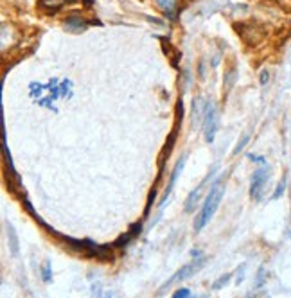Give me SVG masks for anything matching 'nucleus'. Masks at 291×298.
<instances>
[{
  "instance_id": "obj_12",
  "label": "nucleus",
  "mask_w": 291,
  "mask_h": 298,
  "mask_svg": "<svg viewBox=\"0 0 291 298\" xmlns=\"http://www.w3.org/2000/svg\"><path fill=\"white\" fill-rule=\"evenodd\" d=\"M284 191H286V178H282V180L279 182V185H277L275 192H273V199H279L280 196L284 194Z\"/></svg>"
},
{
  "instance_id": "obj_16",
  "label": "nucleus",
  "mask_w": 291,
  "mask_h": 298,
  "mask_svg": "<svg viewBox=\"0 0 291 298\" xmlns=\"http://www.w3.org/2000/svg\"><path fill=\"white\" fill-rule=\"evenodd\" d=\"M173 296H174V298H180V296H191V291H189V289H186V287H180V289L174 291Z\"/></svg>"
},
{
  "instance_id": "obj_3",
  "label": "nucleus",
  "mask_w": 291,
  "mask_h": 298,
  "mask_svg": "<svg viewBox=\"0 0 291 298\" xmlns=\"http://www.w3.org/2000/svg\"><path fill=\"white\" fill-rule=\"evenodd\" d=\"M203 264H205V259H203V257H198V260H194V262H191V264H186V266H183V267H180V270H178V272L174 273V275L171 277V279L167 280L166 284H164V286H162V289H160V291L167 289V287H169V286H173L174 282H181V280L189 279V277L193 275V273H196L198 270H200V267L203 266Z\"/></svg>"
},
{
  "instance_id": "obj_20",
  "label": "nucleus",
  "mask_w": 291,
  "mask_h": 298,
  "mask_svg": "<svg viewBox=\"0 0 291 298\" xmlns=\"http://www.w3.org/2000/svg\"><path fill=\"white\" fill-rule=\"evenodd\" d=\"M243 273H245V264H243V266H241V273H237V284L243 280Z\"/></svg>"
},
{
  "instance_id": "obj_19",
  "label": "nucleus",
  "mask_w": 291,
  "mask_h": 298,
  "mask_svg": "<svg viewBox=\"0 0 291 298\" xmlns=\"http://www.w3.org/2000/svg\"><path fill=\"white\" fill-rule=\"evenodd\" d=\"M248 158L252 162H259V164H262V162H264V158H262V157H255V155H248Z\"/></svg>"
},
{
  "instance_id": "obj_15",
  "label": "nucleus",
  "mask_w": 291,
  "mask_h": 298,
  "mask_svg": "<svg viewBox=\"0 0 291 298\" xmlns=\"http://www.w3.org/2000/svg\"><path fill=\"white\" fill-rule=\"evenodd\" d=\"M234 77H235V70H230V72L225 76V83H227V90H230L232 84H234Z\"/></svg>"
},
{
  "instance_id": "obj_4",
  "label": "nucleus",
  "mask_w": 291,
  "mask_h": 298,
  "mask_svg": "<svg viewBox=\"0 0 291 298\" xmlns=\"http://www.w3.org/2000/svg\"><path fill=\"white\" fill-rule=\"evenodd\" d=\"M268 182V167H259L255 169L252 176V185H250V196L253 199H261L262 191H264V185Z\"/></svg>"
},
{
  "instance_id": "obj_9",
  "label": "nucleus",
  "mask_w": 291,
  "mask_h": 298,
  "mask_svg": "<svg viewBox=\"0 0 291 298\" xmlns=\"http://www.w3.org/2000/svg\"><path fill=\"white\" fill-rule=\"evenodd\" d=\"M158 8L166 13L167 16H174L176 13V6H178V0H155Z\"/></svg>"
},
{
  "instance_id": "obj_14",
  "label": "nucleus",
  "mask_w": 291,
  "mask_h": 298,
  "mask_svg": "<svg viewBox=\"0 0 291 298\" xmlns=\"http://www.w3.org/2000/svg\"><path fill=\"white\" fill-rule=\"evenodd\" d=\"M248 140H250V135H245V137L241 138V142H239L237 145H235V149H234V155H239L245 149V145L248 144Z\"/></svg>"
},
{
  "instance_id": "obj_10",
  "label": "nucleus",
  "mask_w": 291,
  "mask_h": 298,
  "mask_svg": "<svg viewBox=\"0 0 291 298\" xmlns=\"http://www.w3.org/2000/svg\"><path fill=\"white\" fill-rule=\"evenodd\" d=\"M140 226H142V225H140V223H139V225H133V228L129 230V232L126 233V235H122L121 239H119V241L115 243V246H126V245H128V243L133 239V237H137V235H139V233H140V230H142V228H140Z\"/></svg>"
},
{
  "instance_id": "obj_5",
  "label": "nucleus",
  "mask_w": 291,
  "mask_h": 298,
  "mask_svg": "<svg viewBox=\"0 0 291 298\" xmlns=\"http://www.w3.org/2000/svg\"><path fill=\"white\" fill-rule=\"evenodd\" d=\"M186 160H187V157H186V155H183V157H181L180 160L176 162V165H174V169H173V174H171V178H169V184H167L166 191H164V198H162V201H160V205H164V203H166L167 196L171 194V191H173V189H174V185H176V180H178V176H180L181 169H183V165H186Z\"/></svg>"
},
{
  "instance_id": "obj_13",
  "label": "nucleus",
  "mask_w": 291,
  "mask_h": 298,
  "mask_svg": "<svg viewBox=\"0 0 291 298\" xmlns=\"http://www.w3.org/2000/svg\"><path fill=\"white\" fill-rule=\"evenodd\" d=\"M230 277H232L230 273H227V275L220 277V279H218V280H216V282H214V286H212V289H221V287H223L225 284H227L228 280H230Z\"/></svg>"
},
{
  "instance_id": "obj_1",
  "label": "nucleus",
  "mask_w": 291,
  "mask_h": 298,
  "mask_svg": "<svg viewBox=\"0 0 291 298\" xmlns=\"http://www.w3.org/2000/svg\"><path fill=\"white\" fill-rule=\"evenodd\" d=\"M223 194H225L223 180L218 178V180L210 185V191H208L207 198H205L203 206H201V211L198 212V216H196V221H194V230H196V232H201L203 226L212 219L214 212L218 211V206H220Z\"/></svg>"
},
{
  "instance_id": "obj_11",
  "label": "nucleus",
  "mask_w": 291,
  "mask_h": 298,
  "mask_svg": "<svg viewBox=\"0 0 291 298\" xmlns=\"http://www.w3.org/2000/svg\"><path fill=\"white\" fill-rule=\"evenodd\" d=\"M42 279H43V282L45 284H49L50 280H52V270H50L49 260H47V262L43 264V267H42Z\"/></svg>"
},
{
  "instance_id": "obj_8",
  "label": "nucleus",
  "mask_w": 291,
  "mask_h": 298,
  "mask_svg": "<svg viewBox=\"0 0 291 298\" xmlns=\"http://www.w3.org/2000/svg\"><path fill=\"white\" fill-rule=\"evenodd\" d=\"M65 27H67L68 31L80 33L87 29V22L83 18H77V16H70V18L65 20Z\"/></svg>"
},
{
  "instance_id": "obj_7",
  "label": "nucleus",
  "mask_w": 291,
  "mask_h": 298,
  "mask_svg": "<svg viewBox=\"0 0 291 298\" xmlns=\"http://www.w3.org/2000/svg\"><path fill=\"white\" fill-rule=\"evenodd\" d=\"M6 233H8V245L9 250H11L13 255H18L20 252V245H18V235L15 232V226L11 223H6Z\"/></svg>"
},
{
  "instance_id": "obj_17",
  "label": "nucleus",
  "mask_w": 291,
  "mask_h": 298,
  "mask_svg": "<svg viewBox=\"0 0 291 298\" xmlns=\"http://www.w3.org/2000/svg\"><path fill=\"white\" fill-rule=\"evenodd\" d=\"M264 284V267L259 270V277H257V287H261Z\"/></svg>"
},
{
  "instance_id": "obj_18",
  "label": "nucleus",
  "mask_w": 291,
  "mask_h": 298,
  "mask_svg": "<svg viewBox=\"0 0 291 298\" xmlns=\"http://www.w3.org/2000/svg\"><path fill=\"white\" fill-rule=\"evenodd\" d=\"M268 79H270L268 70H262V72H261V84H266V83H268Z\"/></svg>"
},
{
  "instance_id": "obj_2",
  "label": "nucleus",
  "mask_w": 291,
  "mask_h": 298,
  "mask_svg": "<svg viewBox=\"0 0 291 298\" xmlns=\"http://www.w3.org/2000/svg\"><path fill=\"white\" fill-rule=\"evenodd\" d=\"M203 131L207 142H214L216 131H218V110H216L214 103L205 104V121H203Z\"/></svg>"
},
{
  "instance_id": "obj_6",
  "label": "nucleus",
  "mask_w": 291,
  "mask_h": 298,
  "mask_svg": "<svg viewBox=\"0 0 291 298\" xmlns=\"http://www.w3.org/2000/svg\"><path fill=\"white\" fill-rule=\"evenodd\" d=\"M212 174H214V171H212L210 174H207V178H205V180L201 182V184L198 185V187L194 189V191L189 194V198H187V201H186V211H187V212H191V211H194V208H196V203L200 201L201 192H203L205 185H207V182L210 180V176H212Z\"/></svg>"
}]
</instances>
